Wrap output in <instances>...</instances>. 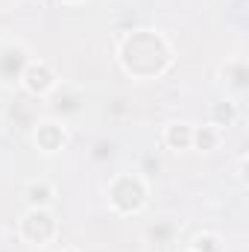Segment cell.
I'll list each match as a JSON object with an SVG mask.
<instances>
[{"instance_id": "1", "label": "cell", "mask_w": 249, "mask_h": 252, "mask_svg": "<svg viewBox=\"0 0 249 252\" xmlns=\"http://www.w3.org/2000/svg\"><path fill=\"white\" fill-rule=\"evenodd\" d=\"M50 85H53V73H50L44 64H32V67L27 70V88H30V91H38V94H41V91H47Z\"/></svg>"}, {"instance_id": "4", "label": "cell", "mask_w": 249, "mask_h": 252, "mask_svg": "<svg viewBox=\"0 0 249 252\" xmlns=\"http://www.w3.org/2000/svg\"><path fill=\"white\" fill-rule=\"evenodd\" d=\"M50 199V188L47 185H32L30 188V202H47Z\"/></svg>"}, {"instance_id": "3", "label": "cell", "mask_w": 249, "mask_h": 252, "mask_svg": "<svg viewBox=\"0 0 249 252\" xmlns=\"http://www.w3.org/2000/svg\"><path fill=\"white\" fill-rule=\"evenodd\" d=\"M190 141H196L202 150H211L217 138H214V132H211V129H199V132H193V138H190Z\"/></svg>"}, {"instance_id": "2", "label": "cell", "mask_w": 249, "mask_h": 252, "mask_svg": "<svg viewBox=\"0 0 249 252\" xmlns=\"http://www.w3.org/2000/svg\"><path fill=\"white\" fill-rule=\"evenodd\" d=\"M190 138H193V132L187 129V126H170V132H167V141L173 144V147H187L190 144Z\"/></svg>"}]
</instances>
